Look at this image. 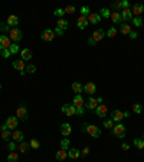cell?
Wrapping results in <instances>:
<instances>
[{"mask_svg": "<svg viewBox=\"0 0 144 162\" xmlns=\"http://www.w3.org/2000/svg\"><path fill=\"white\" fill-rule=\"evenodd\" d=\"M72 90L77 93V94H81L82 91H84V86L81 84V83H78V81H75V83H72Z\"/></svg>", "mask_w": 144, "mask_h": 162, "instance_id": "28", "label": "cell"}, {"mask_svg": "<svg viewBox=\"0 0 144 162\" xmlns=\"http://www.w3.org/2000/svg\"><path fill=\"white\" fill-rule=\"evenodd\" d=\"M10 45H12V41L7 35H0V49L1 51L3 49H9Z\"/></svg>", "mask_w": 144, "mask_h": 162, "instance_id": "5", "label": "cell"}, {"mask_svg": "<svg viewBox=\"0 0 144 162\" xmlns=\"http://www.w3.org/2000/svg\"><path fill=\"white\" fill-rule=\"evenodd\" d=\"M110 19L112 21V23H118V22H122V18H121V13L120 12H111V16Z\"/></svg>", "mask_w": 144, "mask_h": 162, "instance_id": "23", "label": "cell"}, {"mask_svg": "<svg viewBox=\"0 0 144 162\" xmlns=\"http://www.w3.org/2000/svg\"><path fill=\"white\" fill-rule=\"evenodd\" d=\"M29 146H30V148H33V149H38V148L41 146V143H39V141H36V139H30Z\"/></svg>", "mask_w": 144, "mask_h": 162, "instance_id": "41", "label": "cell"}, {"mask_svg": "<svg viewBox=\"0 0 144 162\" xmlns=\"http://www.w3.org/2000/svg\"><path fill=\"white\" fill-rule=\"evenodd\" d=\"M20 55H22L23 61H29V59H32V51L27 49V48L22 49V51H20Z\"/></svg>", "mask_w": 144, "mask_h": 162, "instance_id": "24", "label": "cell"}, {"mask_svg": "<svg viewBox=\"0 0 144 162\" xmlns=\"http://www.w3.org/2000/svg\"><path fill=\"white\" fill-rule=\"evenodd\" d=\"M120 13H121L122 22H130V21H133V13H131V10H130V7H127V9H122Z\"/></svg>", "mask_w": 144, "mask_h": 162, "instance_id": "12", "label": "cell"}, {"mask_svg": "<svg viewBox=\"0 0 144 162\" xmlns=\"http://www.w3.org/2000/svg\"><path fill=\"white\" fill-rule=\"evenodd\" d=\"M77 25H78V28H79V29H85V28L89 25L88 19H87V18H84V16H81V18L77 21Z\"/></svg>", "mask_w": 144, "mask_h": 162, "instance_id": "25", "label": "cell"}, {"mask_svg": "<svg viewBox=\"0 0 144 162\" xmlns=\"http://www.w3.org/2000/svg\"><path fill=\"white\" fill-rule=\"evenodd\" d=\"M84 91H85V93H88L89 96H92V94H94V93L97 91V86H95L94 83L88 81V83H87V84L84 86Z\"/></svg>", "mask_w": 144, "mask_h": 162, "instance_id": "19", "label": "cell"}, {"mask_svg": "<svg viewBox=\"0 0 144 162\" xmlns=\"http://www.w3.org/2000/svg\"><path fill=\"white\" fill-rule=\"evenodd\" d=\"M54 32H55V36H64V31H62V29H59V28L54 29Z\"/></svg>", "mask_w": 144, "mask_h": 162, "instance_id": "48", "label": "cell"}, {"mask_svg": "<svg viewBox=\"0 0 144 162\" xmlns=\"http://www.w3.org/2000/svg\"><path fill=\"white\" fill-rule=\"evenodd\" d=\"M124 117H130V113L128 111H124Z\"/></svg>", "mask_w": 144, "mask_h": 162, "instance_id": "57", "label": "cell"}, {"mask_svg": "<svg viewBox=\"0 0 144 162\" xmlns=\"http://www.w3.org/2000/svg\"><path fill=\"white\" fill-rule=\"evenodd\" d=\"M10 136H12V133H10V130H9V129H3V130H1V139H3V141H7Z\"/></svg>", "mask_w": 144, "mask_h": 162, "instance_id": "32", "label": "cell"}, {"mask_svg": "<svg viewBox=\"0 0 144 162\" xmlns=\"http://www.w3.org/2000/svg\"><path fill=\"white\" fill-rule=\"evenodd\" d=\"M112 133H114L118 139H122V138L125 136V126H124L122 123H117V125H114V128H112Z\"/></svg>", "mask_w": 144, "mask_h": 162, "instance_id": "3", "label": "cell"}, {"mask_svg": "<svg viewBox=\"0 0 144 162\" xmlns=\"http://www.w3.org/2000/svg\"><path fill=\"white\" fill-rule=\"evenodd\" d=\"M54 13H55V16H58L59 19H62V16L65 15V10H64V9H56Z\"/></svg>", "mask_w": 144, "mask_h": 162, "instance_id": "44", "label": "cell"}, {"mask_svg": "<svg viewBox=\"0 0 144 162\" xmlns=\"http://www.w3.org/2000/svg\"><path fill=\"white\" fill-rule=\"evenodd\" d=\"M13 68L17 70L19 73H23V71H25V61H23L22 58H20V59H16V61L13 62Z\"/></svg>", "mask_w": 144, "mask_h": 162, "instance_id": "21", "label": "cell"}, {"mask_svg": "<svg viewBox=\"0 0 144 162\" xmlns=\"http://www.w3.org/2000/svg\"><path fill=\"white\" fill-rule=\"evenodd\" d=\"M17 159H19V155L16 152H10L7 155V162H17Z\"/></svg>", "mask_w": 144, "mask_h": 162, "instance_id": "31", "label": "cell"}, {"mask_svg": "<svg viewBox=\"0 0 144 162\" xmlns=\"http://www.w3.org/2000/svg\"><path fill=\"white\" fill-rule=\"evenodd\" d=\"M79 156H81V151H78L77 148H72L68 151V158H71V159H78Z\"/></svg>", "mask_w": 144, "mask_h": 162, "instance_id": "22", "label": "cell"}, {"mask_svg": "<svg viewBox=\"0 0 144 162\" xmlns=\"http://www.w3.org/2000/svg\"><path fill=\"white\" fill-rule=\"evenodd\" d=\"M88 43H89V45H95V42H94V41H92L91 38H89V39H88Z\"/></svg>", "mask_w": 144, "mask_h": 162, "instance_id": "56", "label": "cell"}, {"mask_svg": "<svg viewBox=\"0 0 144 162\" xmlns=\"http://www.w3.org/2000/svg\"><path fill=\"white\" fill-rule=\"evenodd\" d=\"M115 35H117V29L112 26V28H110V29H108V32H107V36H108V38H114Z\"/></svg>", "mask_w": 144, "mask_h": 162, "instance_id": "43", "label": "cell"}, {"mask_svg": "<svg viewBox=\"0 0 144 162\" xmlns=\"http://www.w3.org/2000/svg\"><path fill=\"white\" fill-rule=\"evenodd\" d=\"M112 7L117 9V12H118L120 9H121V1H114V3H112Z\"/></svg>", "mask_w": 144, "mask_h": 162, "instance_id": "49", "label": "cell"}, {"mask_svg": "<svg viewBox=\"0 0 144 162\" xmlns=\"http://www.w3.org/2000/svg\"><path fill=\"white\" fill-rule=\"evenodd\" d=\"M62 111H64L67 116H69V117H72V116L77 114V108H75L74 104H64V106H62Z\"/></svg>", "mask_w": 144, "mask_h": 162, "instance_id": "7", "label": "cell"}, {"mask_svg": "<svg viewBox=\"0 0 144 162\" xmlns=\"http://www.w3.org/2000/svg\"><path fill=\"white\" fill-rule=\"evenodd\" d=\"M104 36H105V31H104V29H97L95 32L92 33V36H91V39H92L94 42L97 43V42H98V41H101V39H102Z\"/></svg>", "mask_w": 144, "mask_h": 162, "instance_id": "14", "label": "cell"}, {"mask_svg": "<svg viewBox=\"0 0 144 162\" xmlns=\"http://www.w3.org/2000/svg\"><path fill=\"white\" fill-rule=\"evenodd\" d=\"M134 146L137 149H144V141L143 139H134Z\"/></svg>", "mask_w": 144, "mask_h": 162, "instance_id": "33", "label": "cell"}, {"mask_svg": "<svg viewBox=\"0 0 144 162\" xmlns=\"http://www.w3.org/2000/svg\"><path fill=\"white\" fill-rule=\"evenodd\" d=\"M137 36H138V33H137V32H134V31H131V32H130V38H131V39H135Z\"/></svg>", "mask_w": 144, "mask_h": 162, "instance_id": "52", "label": "cell"}, {"mask_svg": "<svg viewBox=\"0 0 144 162\" xmlns=\"http://www.w3.org/2000/svg\"><path fill=\"white\" fill-rule=\"evenodd\" d=\"M143 12H144V6L143 4H140V3H135L133 7H131V13L135 15V18H140Z\"/></svg>", "mask_w": 144, "mask_h": 162, "instance_id": "15", "label": "cell"}, {"mask_svg": "<svg viewBox=\"0 0 144 162\" xmlns=\"http://www.w3.org/2000/svg\"><path fill=\"white\" fill-rule=\"evenodd\" d=\"M10 29L12 28L6 22H4V23H0V31H1V32H10Z\"/></svg>", "mask_w": 144, "mask_h": 162, "instance_id": "39", "label": "cell"}, {"mask_svg": "<svg viewBox=\"0 0 144 162\" xmlns=\"http://www.w3.org/2000/svg\"><path fill=\"white\" fill-rule=\"evenodd\" d=\"M9 38H10V41H13V42L16 43L23 38V33H22V31L17 29V28H12L10 32H9Z\"/></svg>", "mask_w": 144, "mask_h": 162, "instance_id": "4", "label": "cell"}, {"mask_svg": "<svg viewBox=\"0 0 144 162\" xmlns=\"http://www.w3.org/2000/svg\"><path fill=\"white\" fill-rule=\"evenodd\" d=\"M68 26H69V22L67 19H58V22H56V28H59L62 31L68 29Z\"/></svg>", "mask_w": 144, "mask_h": 162, "instance_id": "26", "label": "cell"}, {"mask_svg": "<svg viewBox=\"0 0 144 162\" xmlns=\"http://www.w3.org/2000/svg\"><path fill=\"white\" fill-rule=\"evenodd\" d=\"M100 16L101 18H105V19H108L111 16V12L108 10V9H101L100 10Z\"/></svg>", "mask_w": 144, "mask_h": 162, "instance_id": "37", "label": "cell"}, {"mask_svg": "<svg viewBox=\"0 0 144 162\" xmlns=\"http://www.w3.org/2000/svg\"><path fill=\"white\" fill-rule=\"evenodd\" d=\"M0 88H1V84H0Z\"/></svg>", "mask_w": 144, "mask_h": 162, "instance_id": "59", "label": "cell"}, {"mask_svg": "<svg viewBox=\"0 0 144 162\" xmlns=\"http://www.w3.org/2000/svg\"><path fill=\"white\" fill-rule=\"evenodd\" d=\"M17 117L14 116H10V117H7V120H6V128L9 130H16V128H17Z\"/></svg>", "mask_w": 144, "mask_h": 162, "instance_id": "10", "label": "cell"}, {"mask_svg": "<svg viewBox=\"0 0 144 162\" xmlns=\"http://www.w3.org/2000/svg\"><path fill=\"white\" fill-rule=\"evenodd\" d=\"M71 133H72V128H71L69 123H64V125H61V135H62V136L68 138Z\"/></svg>", "mask_w": 144, "mask_h": 162, "instance_id": "17", "label": "cell"}, {"mask_svg": "<svg viewBox=\"0 0 144 162\" xmlns=\"http://www.w3.org/2000/svg\"><path fill=\"white\" fill-rule=\"evenodd\" d=\"M0 55H1V49H0Z\"/></svg>", "mask_w": 144, "mask_h": 162, "instance_id": "58", "label": "cell"}, {"mask_svg": "<svg viewBox=\"0 0 144 162\" xmlns=\"http://www.w3.org/2000/svg\"><path fill=\"white\" fill-rule=\"evenodd\" d=\"M64 10H65V13H69V15H74V13H75V7L69 4V6H67V7H65Z\"/></svg>", "mask_w": 144, "mask_h": 162, "instance_id": "45", "label": "cell"}, {"mask_svg": "<svg viewBox=\"0 0 144 162\" xmlns=\"http://www.w3.org/2000/svg\"><path fill=\"white\" fill-rule=\"evenodd\" d=\"M87 19H88V23L97 25V23H100L101 16H100V13H94V12H91L88 16H87Z\"/></svg>", "mask_w": 144, "mask_h": 162, "instance_id": "13", "label": "cell"}, {"mask_svg": "<svg viewBox=\"0 0 144 162\" xmlns=\"http://www.w3.org/2000/svg\"><path fill=\"white\" fill-rule=\"evenodd\" d=\"M133 23H134V26L140 28V26H143V19L141 18H133Z\"/></svg>", "mask_w": 144, "mask_h": 162, "instance_id": "42", "label": "cell"}, {"mask_svg": "<svg viewBox=\"0 0 144 162\" xmlns=\"http://www.w3.org/2000/svg\"><path fill=\"white\" fill-rule=\"evenodd\" d=\"M127 7H130V3H128L127 0H122L121 1V9H127Z\"/></svg>", "mask_w": 144, "mask_h": 162, "instance_id": "50", "label": "cell"}, {"mask_svg": "<svg viewBox=\"0 0 144 162\" xmlns=\"http://www.w3.org/2000/svg\"><path fill=\"white\" fill-rule=\"evenodd\" d=\"M61 149L69 151V139H62L61 141Z\"/></svg>", "mask_w": 144, "mask_h": 162, "instance_id": "34", "label": "cell"}, {"mask_svg": "<svg viewBox=\"0 0 144 162\" xmlns=\"http://www.w3.org/2000/svg\"><path fill=\"white\" fill-rule=\"evenodd\" d=\"M98 98H94V97H89L88 101H87V104H85V107L89 108V110H95V108L98 107Z\"/></svg>", "mask_w": 144, "mask_h": 162, "instance_id": "18", "label": "cell"}, {"mask_svg": "<svg viewBox=\"0 0 144 162\" xmlns=\"http://www.w3.org/2000/svg\"><path fill=\"white\" fill-rule=\"evenodd\" d=\"M121 149H122V151H128V149H130V146H128L127 143H122V145H121Z\"/></svg>", "mask_w": 144, "mask_h": 162, "instance_id": "54", "label": "cell"}, {"mask_svg": "<svg viewBox=\"0 0 144 162\" xmlns=\"http://www.w3.org/2000/svg\"><path fill=\"white\" fill-rule=\"evenodd\" d=\"M26 71H27L29 74H33V73H36V67H35V65H27V67H26Z\"/></svg>", "mask_w": 144, "mask_h": 162, "instance_id": "46", "label": "cell"}, {"mask_svg": "<svg viewBox=\"0 0 144 162\" xmlns=\"http://www.w3.org/2000/svg\"><path fill=\"white\" fill-rule=\"evenodd\" d=\"M55 158L58 159V161H65L68 158V151H64V149H61V151L56 152Z\"/></svg>", "mask_w": 144, "mask_h": 162, "instance_id": "27", "label": "cell"}, {"mask_svg": "<svg viewBox=\"0 0 144 162\" xmlns=\"http://www.w3.org/2000/svg\"><path fill=\"white\" fill-rule=\"evenodd\" d=\"M10 51H9V49H3V51H1V56H3V58H9V56H10Z\"/></svg>", "mask_w": 144, "mask_h": 162, "instance_id": "47", "label": "cell"}, {"mask_svg": "<svg viewBox=\"0 0 144 162\" xmlns=\"http://www.w3.org/2000/svg\"><path fill=\"white\" fill-rule=\"evenodd\" d=\"M6 23H7V25H9L10 28H16V26L19 25V18H17L16 15H10V16L7 18Z\"/></svg>", "mask_w": 144, "mask_h": 162, "instance_id": "20", "label": "cell"}, {"mask_svg": "<svg viewBox=\"0 0 144 162\" xmlns=\"http://www.w3.org/2000/svg\"><path fill=\"white\" fill-rule=\"evenodd\" d=\"M122 119H124V111H120V110H114V111L111 113V120H112V122L121 123Z\"/></svg>", "mask_w": 144, "mask_h": 162, "instance_id": "11", "label": "cell"}, {"mask_svg": "<svg viewBox=\"0 0 144 162\" xmlns=\"http://www.w3.org/2000/svg\"><path fill=\"white\" fill-rule=\"evenodd\" d=\"M17 151H20V152H27L29 151V143H26V142L23 141V142H20L19 145H17Z\"/></svg>", "mask_w": 144, "mask_h": 162, "instance_id": "30", "label": "cell"}, {"mask_svg": "<svg viewBox=\"0 0 144 162\" xmlns=\"http://www.w3.org/2000/svg\"><path fill=\"white\" fill-rule=\"evenodd\" d=\"M41 38L46 41V42H51L54 38H55V32H54V29H45L42 35H41Z\"/></svg>", "mask_w": 144, "mask_h": 162, "instance_id": "9", "label": "cell"}, {"mask_svg": "<svg viewBox=\"0 0 144 162\" xmlns=\"http://www.w3.org/2000/svg\"><path fill=\"white\" fill-rule=\"evenodd\" d=\"M87 126H88L87 123H84V125H82V132H87Z\"/></svg>", "mask_w": 144, "mask_h": 162, "instance_id": "55", "label": "cell"}, {"mask_svg": "<svg viewBox=\"0 0 144 162\" xmlns=\"http://www.w3.org/2000/svg\"><path fill=\"white\" fill-rule=\"evenodd\" d=\"M143 141H144V136H143Z\"/></svg>", "mask_w": 144, "mask_h": 162, "instance_id": "60", "label": "cell"}, {"mask_svg": "<svg viewBox=\"0 0 144 162\" xmlns=\"http://www.w3.org/2000/svg\"><path fill=\"white\" fill-rule=\"evenodd\" d=\"M81 153H82L84 156H87V155H88V153H89V148H88V146H87V148H84V151L81 152Z\"/></svg>", "mask_w": 144, "mask_h": 162, "instance_id": "53", "label": "cell"}, {"mask_svg": "<svg viewBox=\"0 0 144 162\" xmlns=\"http://www.w3.org/2000/svg\"><path fill=\"white\" fill-rule=\"evenodd\" d=\"M104 126H105L107 129L112 130V128H114V122H112L111 119H105V120H104Z\"/></svg>", "mask_w": 144, "mask_h": 162, "instance_id": "40", "label": "cell"}, {"mask_svg": "<svg viewBox=\"0 0 144 162\" xmlns=\"http://www.w3.org/2000/svg\"><path fill=\"white\" fill-rule=\"evenodd\" d=\"M9 51H10V54H17V52L20 51V49H19V45H17V43H12Z\"/></svg>", "mask_w": 144, "mask_h": 162, "instance_id": "38", "label": "cell"}, {"mask_svg": "<svg viewBox=\"0 0 144 162\" xmlns=\"http://www.w3.org/2000/svg\"><path fill=\"white\" fill-rule=\"evenodd\" d=\"M74 106L77 108V114H84V98L81 94H77L75 98H74Z\"/></svg>", "mask_w": 144, "mask_h": 162, "instance_id": "1", "label": "cell"}, {"mask_svg": "<svg viewBox=\"0 0 144 162\" xmlns=\"http://www.w3.org/2000/svg\"><path fill=\"white\" fill-rule=\"evenodd\" d=\"M87 133H88L89 136H92V138H100L101 136L100 128H97V126H94V125H88V126H87Z\"/></svg>", "mask_w": 144, "mask_h": 162, "instance_id": "6", "label": "cell"}, {"mask_svg": "<svg viewBox=\"0 0 144 162\" xmlns=\"http://www.w3.org/2000/svg\"><path fill=\"white\" fill-rule=\"evenodd\" d=\"M95 111V116H98L101 119H104L105 116H107V111H108V107H107V104H98V107L94 110Z\"/></svg>", "mask_w": 144, "mask_h": 162, "instance_id": "8", "label": "cell"}, {"mask_svg": "<svg viewBox=\"0 0 144 162\" xmlns=\"http://www.w3.org/2000/svg\"><path fill=\"white\" fill-rule=\"evenodd\" d=\"M120 31H121V33H124V35H130V32H131V26H130L128 23H121Z\"/></svg>", "mask_w": 144, "mask_h": 162, "instance_id": "29", "label": "cell"}, {"mask_svg": "<svg viewBox=\"0 0 144 162\" xmlns=\"http://www.w3.org/2000/svg\"><path fill=\"white\" fill-rule=\"evenodd\" d=\"M16 117H17V120H23V122H26L27 120V108H26V106L25 104H20L19 107H17V110H16Z\"/></svg>", "mask_w": 144, "mask_h": 162, "instance_id": "2", "label": "cell"}, {"mask_svg": "<svg viewBox=\"0 0 144 162\" xmlns=\"http://www.w3.org/2000/svg\"><path fill=\"white\" fill-rule=\"evenodd\" d=\"M133 111L134 113H137V114H140V113L143 111V106L138 104V103H134L133 104Z\"/></svg>", "mask_w": 144, "mask_h": 162, "instance_id": "36", "label": "cell"}, {"mask_svg": "<svg viewBox=\"0 0 144 162\" xmlns=\"http://www.w3.org/2000/svg\"><path fill=\"white\" fill-rule=\"evenodd\" d=\"M12 138H13L14 142H19V143L25 141V135H23L22 130H13L12 132Z\"/></svg>", "mask_w": 144, "mask_h": 162, "instance_id": "16", "label": "cell"}, {"mask_svg": "<svg viewBox=\"0 0 144 162\" xmlns=\"http://www.w3.org/2000/svg\"><path fill=\"white\" fill-rule=\"evenodd\" d=\"M89 13H91V9H89L88 6H82L81 7V16H84V18H87Z\"/></svg>", "mask_w": 144, "mask_h": 162, "instance_id": "35", "label": "cell"}, {"mask_svg": "<svg viewBox=\"0 0 144 162\" xmlns=\"http://www.w3.org/2000/svg\"><path fill=\"white\" fill-rule=\"evenodd\" d=\"M9 149H10L12 152L16 151V143H14V142H10V143H9Z\"/></svg>", "mask_w": 144, "mask_h": 162, "instance_id": "51", "label": "cell"}]
</instances>
